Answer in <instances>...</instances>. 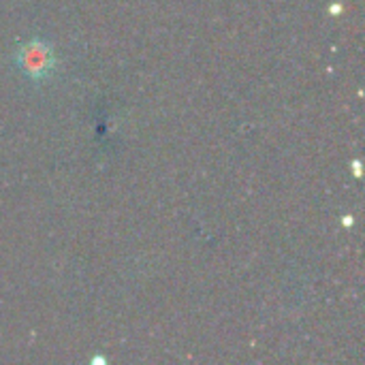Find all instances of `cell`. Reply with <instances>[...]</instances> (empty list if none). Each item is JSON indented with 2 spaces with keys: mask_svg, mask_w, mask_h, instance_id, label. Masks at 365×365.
<instances>
[{
  "mask_svg": "<svg viewBox=\"0 0 365 365\" xmlns=\"http://www.w3.org/2000/svg\"><path fill=\"white\" fill-rule=\"evenodd\" d=\"M15 62H17L19 71L34 81H43V79L51 77L56 71V64H58L51 45L41 38H32V41H26L24 45H19V49L15 53Z\"/></svg>",
  "mask_w": 365,
  "mask_h": 365,
  "instance_id": "obj_1",
  "label": "cell"
}]
</instances>
